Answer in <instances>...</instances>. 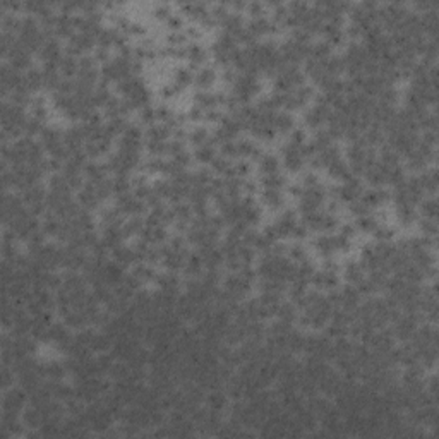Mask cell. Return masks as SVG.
<instances>
[{
  "instance_id": "6da1fadb",
  "label": "cell",
  "mask_w": 439,
  "mask_h": 439,
  "mask_svg": "<svg viewBox=\"0 0 439 439\" xmlns=\"http://www.w3.org/2000/svg\"><path fill=\"white\" fill-rule=\"evenodd\" d=\"M28 393L23 390V388H11L9 391L4 395V401H2V408L6 415H14L18 417V413L21 410H24V405H26Z\"/></svg>"
},
{
  "instance_id": "7a4b0ae2",
  "label": "cell",
  "mask_w": 439,
  "mask_h": 439,
  "mask_svg": "<svg viewBox=\"0 0 439 439\" xmlns=\"http://www.w3.org/2000/svg\"><path fill=\"white\" fill-rule=\"evenodd\" d=\"M186 52H187V58H189L191 67H204L208 60V53L198 41H191V43L186 45Z\"/></svg>"
},
{
  "instance_id": "3957f363",
  "label": "cell",
  "mask_w": 439,
  "mask_h": 439,
  "mask_svg": "<svg viewBox=\"0 0 439 439\" xmlns=\"http://www.w3.org/2000/svg\"><path fill=\"white\" fill-rule=\"evenodd\" d=\"M216 79H218V74L213 67H201L194 76V82L201 91H208L216 82Z\"/></svg>"
},
{
  "instance_id": "277c9868",
  "label": "cell",
  "mask_w": 439,
  "mask_h": 439,
  "mask_svg": "<svg viewBox=\"0 0 439 439\" xmlns=\"http://www.w3.org/2000/svg\"><path fill=\"white\" fill-rule=\"evenodd\" d=\"M314 247L323 257H331L333 252H336V247H334V235H326V233L317 235L314 239Z\"/></svg>"
},
{
  "instance_id": "5b68a950",
  "label": "cell",
  "mask_w": 439,
  "mask_h": 439,
  "mask_svg": "<svg viewBox=\"0 0 439 439\" xmlns=\"http://www.w3.org/2000/svg\"><path fill=\"white\" fill-rule=\"evenodd\" d=\"M261 201L270 210H278V208H282L283 204H285L282 191H277V189H262Z\"/></svg>"
},
{
  "instance_id": "8992f818",
  "label": "cell",
  "mask_w": 439,
  "mask_h": 439,
  "mask_svg": "<svg viewBox=\"0 0 439 439\" xmlns=\"http://www.w3.org/2000/svg\"><path fill=\"white\" fill-rule=\"evenodd\" d=\"M203 268H204L203 257H201L198 252H194V254H189V256H187L182 271L187 275V277H198V275L203 273Z\"/></svg>"
},
{
  "instance_id": "52a82bcc",
  "label": "cell",
  "mask_w": 439,
  "mask_h": 439,
  "mask_svg": "<svg viewBox=\"0 0 439 439\" xmlns=\"http://www.w3.org/2000/svg\"><path fill=\"white\" fill-rule=\"evenodd\" d=\"M343 273H345V280L350 283V285H357L364 277V270L361 266V262L357 261H348L343 268Z\"/></svg>"
},
{
  "instance_id": "ba28073f",
  "label": "cell",
  "mask_w": 439,
  "mask_h": 439,
  "mask_svg": "<svg viewBox=\"0 0 439 439\" xmlns=\"http://www.w3.org/2000/svg\"><path fill=\"white\" fill-rule=\"evenodd\" d=\"M294 117H292L288 112H277V115H275V122H273V127L275 131L280 132V134H287L290 132L292 129H294Z\"/></svg>"
},
{
  "instance_id": "9c48e42d",
  "label": "cell",
  "mask_w": 439,
  "mask_h": 439,
  "mask_svg": "<svg viewBox=\"0 0 439 439\" xmlns=\"http://www.w3.org/2000/svg\"><path fill=\"white\" fill-rule=\"evenodd\" d=\"M278 168H280V160H278L277 154L265 153L261 158H259V170H261L262 175L275 173V172H278Z\"/></svg>"
},
{
  "instance_id": "30bf717a",
  "label": "cell",
  "mask_w": 439,
  "mask_h": 439,
  "mask_svg": "<svg viewBox=\"0 0 439 439\" xmlns=\"http://www.w3.org/2000/svg\"><path fill=\"white\" fill-rule=\"evenodd\" d=\"M285 184H287V179L283 177L282 173H278V172L262 175V179H261V186L265 187V189L282 191V187H285Z\"/></svg>"
},
{
  "instance_id": "8fae6325",
  "label": "cell",
  "mask_w": 439,
  "mask_h": 439,
  "mask_svg": "<svg viewBox=\"0 0 439 439\" xmlns=\"http://www.w3.org/2000/svg\"><path fill=\"white\" fill-rule=\"evenodd\" d=\"M215 158H216L215 146L210 144V143L199 146V148H196V151H194V160L203 163V165H204V163H206V165H208V163H211Z\"/></svg>"
},
{
  "instance_id": "7c38bea8",
  "label": "cell",
  "mask_w": 439,
  "mask_h": 439,
  "mask_svg": "<svg viewBox=\"0 0 439 439\" xmlns=\"http://www.w3.org/2000/svg\"><path fill=\"white\" fill-rule=\"evenodd\" d=\"M210 136H211V134H210V131H208L206 127H194L189 134H187L191 144H194L196 148L206 144L208 141H210Z\"/></svg>"
},
{
  "instance_id": "4fadbf2b",
  "label": "cell",
  "mask_w": 439,
  "mask_h": 439,
  "mask_svg": "<svg viewBox=\"0 0 439 439\" xmlns=\"http://www.w3.org/2000/svg\"><path fill=\"white\" fill-rule=\"evenodd\" d=\"M378 216L376 215H364V216H359L357 221H355V227L361 232H366V233H373L374 228L378 227Z\"/></svg>"
},
{
  "instance_id": "5bb4252c",
  "label": "cell",
  "mask_w": 439,
  "mask_h": 439,
  "mask_svg": "<svg viewBox=\"0 0 439 439\" xmlns=\"http://www.w3.org/2000/svg\"><path fill=\"white\" fill-rule=\"evenodd\" d=\"M194 81V76H192L191 69L187 67H177L173 72V84L179 86L182 90L184 86H189L191 82Z\"/></svg>"
},
{
  "instance_id": "9a60e30c",
  "label": "cell",
  "mask_w": 439,
  "mask_h": 439,
  "mask_svg": "<svg viewBox=\"0 0 439 439\" xmlns=\"http://www.w3.org/2000/svg\"><path fill=\"white\" fill-rule=\"evenodd\" d=\"M277 316H278L280 321H285V323H292V321H295L297 319V307H295V304H292V302L280 304L278 311H277Z\"/></svg>"
},
{
  "instance_id": "2e32d148",
  "label": "cell",
  "mask_w": 439,
  "mask_h": 439,
  "mask_svg": "<svg viewBox=\"0 0 439 439\" xmlns=\"http://www.w3.org/2000/svg\"><path fill=\"white\" fill-rule=\"evenodd\" d=\"M420 210H422V215H424V218L436 220V213H437L436 198H434V196H430V198L422 199L420 201Z\"/></svg>"
},
{
  "instance_id": "e0dca14e",
  "label": "cell",
  "mask_w": 439,
  "mask_h": 439,
  "mask_svg": "<svg viewBox=\"0 0 439 439\" xmlns=\"http://www.w3.org/2000/svg\"><path fill=\"white\" fill-rule=\"evenodd\" d=\"M208 405H210V410H215V412H220L225 408L227 405V396L225 393H221L220 390H215L208 396Z\"/></svg>"
},
{
  "instance_id": "ac0fdd59",
  "label": "cell",
  "mask_w": 439,
  "mask_h": 439,
  "mask_svg": "<svg viewBox=\"0 0 439 439\" xmlns=\"http://www.w3.org/2000/svg\"><path fill=\"white\" fill-rule=\"evenodd\" d=\"M250 172V165H249V160H245V158H239L235 163H233V175L235 177H247Z\"/></svg>"
},
{
  "instance_id": "d6986e66",
  "label": "cell",
  "mask_w": 439,
  "mask_h": 439,
  "mask_svg": "<svg viewBox=\"0 0 439 439\" xmlns=\"http://www.w3.org/2000/svg\"><path fill=\"white\" fill-rule=\"evenodd\" d=\"M220 154L225 158H239V151H237V141H227V143L220 144Z\"/></svg>"
},
{
  "instance_id": "ffe728a7",
  "label": "cell",
  "mask_w": 439,
  "mask_h": 439,
  "mask_svg": "<svg viewBox=\"0 0 439 439\" xmlns=\"http://www.w3.org/2000/svg\"><path fill=\"white\" fill-rule=\"evenodd\" d=\"M187 41V35L181 31H172L166 35V45L170 47H184V43Z\"/></svg>"
},
{
  "instance_id": "44dd1931",
  "label": "cell",
  "mask_w": 439,
  "mask_h": 439,
  "mask_svg": "<svg viewBox=\"0 0 439 439\" xmlns=\"http://www.w3.org/2000/svg\"><path fill=\"white\" fill-rule=\"evenodd\" d=\"M288 143L294 144V146H302L306 143V131L302 127H294L290 131V137H288Z\"/></svg>"
},
{
  "instance_id": "7402d4cb",
  "label": "cell",
  "mask_w": 439,
  "mask_h": 439,
  "mask_svg": "<svg viewBox=\"0 0 439 439\" xmlns=\"http://www.w3.org/2000/svg\"><path fill=\"white\" fill-rule=\"evenodd\" d=\"M420 230L425 233V237H434L436 235V220H430V218H424L420 221Z\"/></svg>"
},
{
  "instance_id": "603a6c76",
  "label": "cell",
  "mask_w": 439,
  "mask_h": 439,
  "mask_svg": "<svg viewBox=\"0 0 439 439\" xmlns=\"http://www.w3.org/2000/svg\"><path fill=\"white\" fill-rule=\"evenodd\" d=\"M265 9H266V6H265V4H261V2H250V4H247V7H245V11L250 14V19H252V18H261Z\"/></svg>"
},
{
  "instance_id": "cb8c5ba5",
  "label": "cell",
  "mask_w": 439,
  "mask_h": 439,
  "mask_svg": "<svg viewBox=\"0 0 439 439\" xmlns=\"http://www.w3.org/2000/svg\"><path fill=\"white\" fill-rule=\"evenodd\" d=\"M302 184L304 187H312V186H317L319 184V177H317V173L314 172V170H309V172L302 173Z\"/></svg>"
},
{
  "instance_id": "d4e9b609",
  "label": "cell",
  "mask_w": 439,
  "mask_h": 439,
  "mask_svg": "<svg viewBox=\"0 0 439 439\" xmlns=\"http://www.w3.org/2000/svg\"><path fill=\"white\" fill-rule=\"evenodd\" d=\"M187 120H192V122H199V120H204V110L201 107H191L187 110Z\"/></svg>"
},
{
  "instance_id": "484cf974",
  "label": "cell",
  "mask_w": 439,
  "mask_h": 439,
  "mask_svg": "<svg viewBox=\"0 0 439 439\" xmlns=\"http://www.w3.org/2000/svg\"><path fill=\"white\" fill-rule=\"evenodd\" d=\"M182 24H184L182 16L175 14V12H172V14L168 16V19H166V26L172 29V31H179V29L182 28Z\"/></svg>"
},
{
  "instance_id": "4316f807",
  "label": "cell",
  "mask_w": 439,
  "mask_h": 439,
  "mask_svg": "<svg viewBox=\"0 0 439 439\" xmlns=\"http://www.w3.org/2000/svg\"><path fill=\"white\" fill-rule=\"evenodd\" d=\"M144 33H146L144 24L137 23V21H131V24H129V28L125 29V35H137V36H143Z\"/></svg>"
},
{
  "instance_id": "83f0119b",
  "label": "cell",
  "mask_w": 439,
  "mask_h": 439,
  "mask_svg": "<svg viewBox=\"0 0 439 439\" xmlns=\"http://www.w3.org/2000/svg\"><path fill=\"white\" fill-rule=\"evenodd\" d=\"M179 91H181V87L175 86L173 82H172V84H165V86H161L160 95H161V98L168 100V98H173V96H177Z\"/></svg>"
},
{
  "instance_id": "f1b7e54d",
  "label": "cell",
  "mask_w": 439,
  "mask_h": 439,
  "mask_svg": "<svg viewBox=\"0 0 439 439\" xmlns=\"http://www.w3.org/2000/svg\"><path fill=\"white\" fill-rule=\"evenodd\" d=\"M307 233H309V228L306 227V225L295 223V227H294V230H292L290 237H294L295 240H302V239H306V237H307Z\"/></svg>"
},
{
  "instance_id": "f546056e",
  "label": "cell",
  "mask_w": 439,
  "mask_h": 439,
  "mask_svg": "<svg viewBox=\"0 0 439 439\" xmlns=\"http://www.w3.org/2000/svg\"><path fill=\"white\" fill-rule=\"evenodd\" d=\"M172 14V12H170V7L168 6H165V4H160V6H156L153 9V16L156 19H168V16Z\"/></svg>"
},
{
  "instance_id": "4dcf8cb0",
  "label": "cell",
  "mask_w": 439,
  "mask_h": 439,
  "mask_svg": "<svg viewBox=\"0 0 439 439\" xmlns=\"http://www.w3.org/2000/svg\"><path fill=\"white\" fill-rule=\"evenodd\" d=\"M340 233L343 237H346V239H352L355 233H357V227H355V223H343L340 227Z\"/></svg>"
},
{
  "instance_id": "1f68e13d",
  "label": "cell",
  "mask_w": 439,
  "mask_h": 439,
  "mask_svg": "<svg viewBox=\"0 0 439 439\" xmlns=\"http://www.w3.org/2000/svg\"><path fill=\"white\" fill-rule=\"evenodd\" d=\"M288 192H290V196H294V198H302L304 186L302 184H292V186H288Z\"/></svg>"
},
{
  "instance_id": "d6a6232c",
  "label": "cell",
  "mask_w": 439,
  "mask_h": 439,
  "mask_svg": "<svg viewBox=\"0 0 439 439\" xmlns=\"http://www.w3.org/2000/svg\"><path fill=\"white\" fill-rule=\"evenodd\" d=\"M187 38H192V41H198L201 36H203V33L199 31V28H196V26H189L187 28Z\"/></svg>"
}]
</instances>
